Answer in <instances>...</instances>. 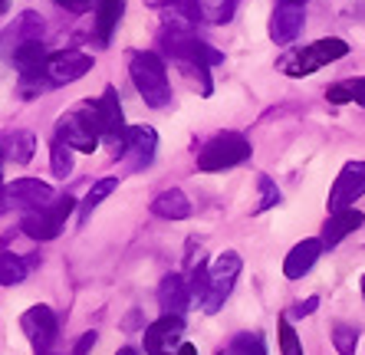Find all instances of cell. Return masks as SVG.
Returning <instances> with one entry per match:
<instances>
[{
	"label": "cell",
	"instance_id": "ba28073f",
	"mask_svg": "<svg viewBox=\"0 0 365 355\" xmlns=\"http://www.w3.org/2000/svg\"><path fill=\"white\" fill-rule=\"evenodd\" d=\"M73 207H76V197L60 195L50 207H43L36 214H24L20 227H24L26 237H34V240H53V237H60V230L66 227V217L73 214Z\"/></svg>",
	"mask_w": 365,
	"mask_h": 355
},
{
	"label": "cell",
	"instance_id": "e0dca14e",
	"mask_svg": "<svg viewBox=\"0 0 365 355\" xmlns=\"http://www.w3.org/2000/svg\"><path fill=\"white\" fill-rule=\"evenodd\" d=\"M319 254H323V240H299L293 250L287 254V260H283V273H287V279H303L306 273L313 270V263L319 260Z\"/></svg>",
	"mask_w": 365,
	"mask_h": 355
},
{
	"label": "cell",
	"instance_id": "4316f807",
	"mask_svg": "<svg viewBox=\"0 0 365 355\" xmlns=\"http://www.w3.org/2000/svg\"><path fill=\"white\" fill-rule=\"evenodd\" d=\"M201 10H204V20L207 24H227L237 10V0H201Z\"/></svg>",
	"mask_w": 365,
	"mask_h": 355
},
{
	"label": "cell",
	"instance_id": "d6986e66",
	"mask_svg": "<svg viewBox=\"0 0 365 355\" xmlns=\"http://www.w3.org/2000/svg\"><path fill=\"white\" fill-rule=\"evenodd\" d=\"M125 14V0H96V40L106 46Z\"/></svg>",
	"mask_w": 365,
	"mask_h": 355
},
{
	"label": "cell",
	"instance_id": "5bb4252c",
	"mask_svg": "<svg viewBox=\"0 0 365 355\" xmlns=\"http://www.w3.org/2000/svg\"><path fill=\"white\" fill-rule=\"evenodd\" d=\"M155 152H158V132L152 125H128V142L125 152H122V161H125L128 171H142L155 161Z\"/></svg>",
	"mask_w": 365,
	"mask_h": 355
},
{
	"label": "cell",
	"instance_id": "484cf974",
	"mask_svg": "<svg viewBox=\"0 0 365 355\" xmlns=\"http://www.w3.org/2000/svg\"><path fill=\"white\" fill-rule=\"evenodd\" d=\"M24 277H26V263L17 254L4 250L0 254V283L4 287H17V283H24Z\"/></svg>",
	"mask_w": 365,
	"mask_h": 355
},
{
	"label": "cell",
	"instance_id": "7c38bea8",
	"mask_svg": "<svg viewBox=\"0 0 365 355\" xmlns=\"http://www.w3.org/2000/svg\"><path fill=\"white\" fill-rule=\"evenodd\" d=\"M181 336H185V319L181 316H162L145 329V352L148 355H178L181 352Z\"/></svg>",
	"mask_w": 365,
	"mask_h": 355
},
{
	"label": "cell",
	"instance_id": "83f0119b",
	"mask_svg": "<svg viewBox=\"0 0 365 355\" xmlns=\"http://www.w3.org/2000/svg\"><path fill=\"white\" fill-rule=\"evenodd\" d=\"M50 165H53V175L66 181V178L73 175V148H69V145H63V142H53Z\"/></svg>",
	"mask_w": 365,
	"mask_h": 355
},
{
	"label": "cell",
	"instance_id": "836d02e7",
	"mask_svg": "<svg viewBox=\"0 0 365 355\" xmlns=\"http://www.w3.org/2000/svg\"><path fill=\"white\" fill-rule=\"evenodd\" d=\"M63 10H69V14H86V10L93 7V0H56Z\"/></svg>",
	"mask_w": 365,
	"mask_h": 355
},
{
	"label": "cell",
	"instance_id": "d590c367",
	"mask_svg": "<svg viewBox=\"0 0 365 355\" xmlns=\"http://www.w3.org/2000/svg\"><path fill=\"white\" fill-rule=\"evenodd\" d=\"M115 355H138V352H135V349H119Z\"/></svg>",
	"mask_w": 365,
	"mask_h": 355
},
{
	"label": "cell",
	"instance_id": "8992f818",
	"mask_svg": "<svg viewBox=\"0 0 365 355\" xmlns=\"http://www.w3.org/2000/svg\"><path fill=\"white\" fill-rule=\"evenodd\" d=\"M96 109H99L102 142L109 145L115 158H122V152H125V142H128V125H125V115H122V106H119V93H115V86H106V89H102V96L96 99Z\"/></svg>",
	"mask_w": 365,
	"mask_h": 355
},
{
	"label": "cell",
	"instance_id": "8fae6325",
	"mask_svg": "<svg viewBox=\"0 0 365 355\" xmlns=\"http://www.w3.org/2000/svg\"><path fill=\"white\" fill-rule=\"evenodd\" d=\"M362 195H365V161H349L329 191V211L332 214L349 211Z\"/></svg>",
	"mask_w": 365,
	"mask_h": 355
},
{
	"label": "cell",
	"instance_id": "5b68a950",
	"mask_svg": "<svg viewBox=\"0 0 365 355\" xmlns=\"http://www.w3.org/2000/svg\"><path fill=\"white\" fill-rule=\"evenodd\" d=\"M247 158H250V142L240 132H217L197 148V168L201 171H224L234 165H244Z\"/></svg>",
	"mask_w": 365,
	"mask_h": 355
},
{
	"label": "cell",
	"instance_id": "7a4b0ae2",
	"mask_svg": "<svg viewBox=\"0 0 365 355\" xmlns=\"http://www.w3.org/2000/svg\"><path fill=\"white\" fill-rule=\"evenodd\" d=\"M128 73H132V83H135L138 96H142L152 109H165L171 102V86H168V69H165L162 56L158 53H132L128 59Z\"/></svg>",
	"mask_w": 365,
	"mask_h": 355
},
{
	"label": "cell",
	"instance_id": "3957f363",
	"mask_svg": "<svg viewBox=\"0 0 365 355\" xmlns=\"http://www.w3.org/2000/svg\"><path fill=\"white\" fill-rule=\"evenodd\" d=\"M102 138L99 128V109L96 102H79L69 112H63L56 122V142L76 148V152H96Z\"/></svg>",
	"mask_w": 365,
	"mask_h": 355
},
{
	"label": "cell",
	"instance_id": "7402d4cb",
	"mask_svg": "<svg viewBox=\"0 0 365 355\" xmlns=\"http://www.w3.org/2000/svg\"><path fill=\"white\" fill-rule=\"evenodd\" d=\"M34 148H36V138L34 132H24V128H14L4 135V158L14 161V165H26L34 158Z\"/></svg>",
	"mask_w": 365,
	"mask_h": 355
},
{
	"label": "cell",
	"instance_id": "4dcf8cb0",
	"mask_svg": "<svg viewBox=\"0 0 365 355\" xmlns=\"http://www.w3.org/2000/svg\"><path fill=\"white\" fill-rule=\"evenodd\" d=\"M332 346H336L339 355H356L359 329H352V326H336V329H332Z\"/></svg>",
	"mask_w": 365,
	"mask_h": 355
},
{
	"label": "cell",
	"instance_id": "e575fe53",
	"mask_svg": "<svg viewBox=\"0 0 365 355\" xmlns=\"http://www.w3.org/2000/svg\"><path fill=\"white\" fill-rule=\"evenodd\" d=\"M178 355H197V349L191 346V342H185V346H181V352Z\"/></svg>",
	"mask_w": 365,
	"mask_h": 355
},
{
	"label": "cell",
	"instance_id": "277c9868",
	"mask_svg": "<svg viewBox=\"0 0 365 355\" xmlns=\"http://www.w3.org/2000/svg\"><path fill=\"white\" fill-rule=\"evenodd\" d=\"M349 53V43L339 36H329V40H316L309 46H299V50L287 53L280 59V69L287 76H309L316 69H323L326 63H336Z\"/></svg>",
	"mask_w": 365,
	"mask_h": 355
},
{
	"label": "cell",
	"instance_id": "603a6c76",
	"mask_svg": "<svg viewBox=\"0 0 365 355\" xmlns=\"http://www.w3.org/2000/svg\"><path fill=\"white\" fill-rule=\"evenodd\" d=\"M115 187H119V178H102V181H96V185L89 187L86 201L79 204V224H86V220H89V214H93L96 207H99V204L106 201L112 191H115Z\"/></svg>",
	"mask_w": 365,
	"mask_h": 355
},
{
	"label": "cell",
	"instance_id": "9a60e30c",
	"mask_svg": "<svg viewBox=\"0 0 365 355\" xmlns=\"http://www.w3.org/2000/svg\"><path fill=\"white\" fill-rule=\"evenodd\" d=\"M303 20H306L303 0H280L270 17V40L280 43V46L293 43L299 36V30H303Z\"/></svg>",
	"mask_w": 365,
	"mask_h": 355
},
{
	"label": "cell",
	"instance_id": "4fadbf2b",
	"mask_svg": "<svg viewBox=\"0 0 365 355\" xmlns=\"http://www.w3.org/2000/svg\"><path fill=\"white\" fill-rule=\"evenodd\" d=\"M89 69H93V56L83 50H60V53H50V59H46V79L53 86L76 83Z\"/></svg>",
	"mask_w": 365,
	"mask_h": 355
},
{
	"label": "cell",
	"instance_id": "cb8c5ba5",
	"mask_svg": "<svg viewBox=\"0 0 365 355\" xmlns=\"http://www.w3.org/2000/svg\"><path fill=\"white\" fill-rule=\"evenodd\" d=\"M326 99L329 102H359V106H365V76H359V79H342V83H336V86H329L326 89Z\"/></svg>",
	"mask_w": 365,
	"mask_h": 355
},
{
	"label": "cell",
	"instance_id": "9c48e42d",
	"mask_svg": "<svg viewBox=\"0 0 365 355\" xmlns=\"http://www.w3.org/2000/svg\"><path fill=\"white\" fill-rule=\"evenodd\" d=\"M56 197L60 195H56L46 181H36V178H17L14 185L4 187V211L17 207V211L36 214V211H43V207H50Z\"/></svg>",
	"mask_w": 365,
	"mask_h": 355
},
{
	"label": "cell",
	"instance_id": "d6a6232c",
	"mask_svg": "<svg viewBox=\"0 0 365 355\" xmlns=\"http://www.w3.org/2000/svg\"><path fill=\"white\" fill-rule=\"evenodd\" d=\"M316 306H319V296H309V299H303V303L293 306V309H289V316H293V319H303V316L316 313Z\"/></svg>",
	"mask_w": 365,
	"mask_h": 355
},
{
	"label": "cell",
	"instance_id": "f1b7e54d",
	"mask_svg": "<svg viewBox=\"0 0 365 355\" xmlns=\"http://www.w3.org/2000/svg\"><path fill=\"white\" fill-rule=\"evenodd\" d=\"M40 36H43V20H40V14H34V10H30V14H24V17H20L17 30H14V40L26 43V40H40ZM17 43H14V46H17Z\"/></svg>",
	"mask_w": 365,
	"mask_h": 355
},
{
	"label": "cell",
	"instance_id": "f546056e",
	"mask_svg": "<svg viewBox=\"0 0 365 355\" xmlns=\"http://www.w3.org/2000/svg\"><path fill=\"white\" fill-rule=\"evenodd\" d=\"M257 187H260V197H257L254 214H264V211H270V207H277V204H280V187L273 185V181H270L267 175H260Z\"/></svg>",
	"mask_w": 365,
	"mask_h": 355
},
{
	"label": "cell",
	"instance_id": "d4e9b609",
	"mask_svg": "<svg viewBox=\"0 0 365 355\" xmlns=\"http://www.w3.org/2000/svg\"><path fill=\"white\" fill-rule=\"evenodd\" d=\"M224 355H267L264 336L260 332H240L230 339V346L224 349Z\"/></svg>",
	"mask_w": 365,
	"mask_h": 355
},
{
	"label": "cell",
	"instance_id": "1f68e13d",
	"mask_svg": "<svg viewBox=\"0 0 365 355\" xmlns=\"http://www.w3.org/2000/svg\"><path fill=\"white\" fill-rule=\"evenodd\" d=\"M280 352L283 355H303V346H299L297 332H293V326H289L287 319L280 322Z\"/></svg>",
	"mask_w": 365,
	"mask_h": 355
},
{
	"label": "cell",
	"instance_id": "52a82bcc",
	"mask_svg": "<svg viewBox=\"0 0 365 355\" xmlns=\"http://www.w3.org/2000/svg\"><path fill=\"white\" fill-rule=\"evenodd\" d=\"M240 257L237 254H221L217 260H214V267H211V283H207V293H204V299H201V309L207 316H214V313H221V306L227 303V296L234 293V283H237V277H240Z\"/></svg>",
	"mask_w": 365,
	"mask_h": 355
},
{
	"label": "cell",
	"instance_id": "6da1fadb",
	"mask_svg": "<svg viewBox=\"0 0 365 355\" xmlns=\"http://www.w3.org/2000/svg\"><path fill=\"white\" fill-rule=\"evenodd\" d=\"M158 43H162V50L168 56H175L181 66H191V69H207V66H217L224 63V53H217L211 43L197 40L185 24H171L165 26L162 34H158Z\"/></svg>",
	"mask_w": 365,
	"mask_h": 355
},
{
	"label": "cell",
	"instance_id": "ac0fdd59",
	"mask_svg": "<svg viewBox=\"0 0 365 355\" xmlns=\"http://www.w3.org/2000/svg\"><path fill=\"white\" fill-rule=\"evenodd\" d=\"M365 224V214L356 211V207H349V211H339V214H332L329 220H326V227H323V247H336L342 240V237H349L352 230H359Z\"/></svg>",
	"mask_w": 365,
	"mask_h": 355
},
{
	"label": "cell",
	"instance_id": "2e32d148",
	"mask_svg": "<svg viewBox=\"0 0 365 355\" xmlns=\"http://www.w3.org/2000/svg\"><path fill=\"white\" fill-rule=\"evenodd\" d=\"M191 287L181 273H168V277L158 283V306H162L165 316H185L187 303H191Z\"/></svg>",
	"mask_w": 365,
	"mask_h": 355
},
{
	"label": "cell",
	"instance_id": "44dd1931",
	"mask_svg": "<svg viewBox=\"0 0 365 355\" xmlns=\"http://www.w3.org/2000/svg\"><path fill=\"white\" fill-rule=\"evenodd\" d=\"M191 201L185 197V191H178V187H171V191H162V195L152 201V214H158V217L165 220H185L191 217Z\"/></svg>",
	"mask_w": 365,
	"mask_h": 355
},
{
	"label": "cell",
	"instance_id": "ffe728a7",
	"mask_svg": "<svg viewBox=\"0 0 365 355\" xmlns=\"http://www.w3.org/2000/svg\"><path fill=\"white\" fill-rule=\"evenodd\" d=\"M152 10H162V14H168V20H175V24H197V20H204V10L197 0H145Z\"/></svg>",
	"mask_w": 365,
	"mask_h": 355
},
{
	"label": "cell",
	"instance_id": "8d00e7d4",
	"mask_svg": "<svg viewBox=\"0 0 365 355\" xmlns=\"http://www.w3.org/2000/svg\"><path fill=\"white\" fill-rule=\"evenodd\" d=\"M362 296H365V277H362Z\"/></svg>",
	"mask_w": 365,
	"mask_h": 355
},
{
	"label": "cell",
	"instance_id": "30bf717a",
	"mask_svg": "<svg viewBox=\"0 0 365 355\" xmlns=\"http://www.w3.org/2000/svg\"><path fill=\"white\" fill-rule=\"evenodd\" d=\"M20 329H24L26 342L36 349V355H50V349L60 339V319H56L50 306H30L20 316Z\"/></svg>",
	"mask_w": 365,
	"mask_h": 355
}]
</instances>
